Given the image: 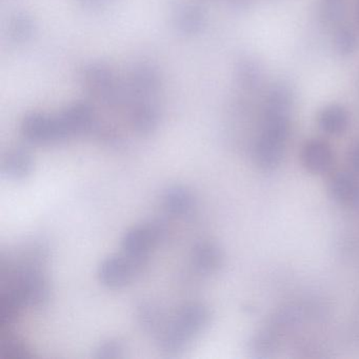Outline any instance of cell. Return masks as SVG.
Segmentation results:
<instances>
[{"label":"cell","mask_w":359,"mask_h":359,"mask_svg":"<svg viewBox=\"0 0 359 359\" xmlns=\"http://www.w3.org/2000/svg\"><path fill=\"white\" fill-rule=\"evenodd\" d=\"M81 1H83V3L86 4H90V5H93V4L100 3V1H102V0H81Z\"/></svg>","instance_id":"cell-29"},{"label":"cell","mask_w":359,"mask_h":359,"mask_svg":"<svg viewBox=\"0 0 359 359\" xmlns=\"http://www.w3.org/2000/svg\"><path fill=\"white\" fill-rule=\"evenodd\" d=\"M356 16H357V20H358V22H359V0H358V1H357Z\"/></svg>","instance_id":"cell-30"},{"label":"cell","mask_w":359,"mask_h":359,"mask_svg":"<svg viewBox=\"0 0 359 359\" xmlns=\"http://www.w3.org/2000/svg\"><path fill=\"white\" fill-rule=\"evenodd\" d=\"M358 83H359V77H358Z\"/></svg>","instance_id":"cell-31"},{"label":"cell","mask_w":359,"mask_h":359,"mask_svg":"<svg viewBox=\"0 0 359 359\" xmlns=\"http://www.w3.org/2000/svg\"><path fill=\"white\" fill-rule=\"evenodd\" d=\"M287 144L259 134L253 148L254 163L262 171L270 172L277 169L283 163Z\"/></svg>","instance_id":"cell-8"},{"label":"cell","mask_w":359,"mask_h":359,"mask_svg":"<svg viewBox=\"0 0 359 359\" xmlns=\"http://www.w3.org/2000/svg\"><path fill=\"white\" fill-rule=\"evenodd\" d=\"M224 255L219 245L212 241L197 243L192 251V264L201 274L211 275L224 266Z\"/></svg>","instance_id":"cell-13"},{"label":"cell","mask_w":359,"mask_h":359,"mask_svg":"<svg viewBox=\"0 0 359 359\" xmlns=\"http://www.w3.org/2000/svg\"><path fill=\"white\" fill-rule=\"evenodd\" d=\"M194 195L187 187L174 184L163 194V207L174 217H186L195 209Z\"/></svg>","instance_id":"cell-15"},{"label":"cell","mask_w":359,"mask_h":359,"mask_svg":"<svg viewBox=\"0 0 359 359\" xmlns=\"http://www.w3.org/2000/svg\"><path fill=\"white\" fill-rule=\"evenodd\" d=\"M10 287L15 290L25 306L43 309L50 299V285L41 268L13 266Z\"/></svg>","instance_id":"cell-3"},{"label":"cell","mask_w":359,"mask_h":359,"mask_svg":"<svg viewBox=\"0 0 359 359\" xmlns=\"http://www.w3.org/2000/svg\"><path fill=\"white\" fill-rule=\"evenodd\" d=\"M136 316L140 327L147 333L156 334L159 336L168 325L165 323L163 310L154 302H147V300L137 304Z\"/></svg>","instance_id":"cell-20"},{"label":"cell","mask_w":359,"mask_h":359,"mask_svg":"<svg viewBox=\"0 0 359 359\" xmlns=\"http://www.w3.org/2000/svg\"><path fill=\"white\" fill-rule=\"evenodd\" d=\"M125 353V344L121 340L117 338H110V339L102 341L94 351V357L95 358L113 359L121 358Z\"/></svg>","instance_id":"cell-27"},{"label":"cell","mask_w":359,"mask_h":359,"mask_svg":"<svg viewBox=\"0 0 359 359\" xmlns=\"http://www.w3.org/2000/svg\"><path fill=\"white\" fill-rule=\"evenodd\" d=\"M320 13L321 18L327 24H339L346 14L344 0H323Z\"/></svg>","instance_id":"cell-26"},{"label":"cell","mask_w":359,"mask_h":359,"mask_svg":"<svg viewBox=\"0 0 359 359\" xmlns=\"http://www.w3.org/2000/svg\"><path fill=\"white\" fill-rule=\"evenodd\" d=\"M350 119L348 111L339 104L323 107L316 117L319 129L330 136H340L346 133L350 126Z\"/></svg>","instance_id":"cell-12"},{"label":"cell","mask_w":359,"mask_h":359,"mask_svg":"<svg viewBox=\"0 0 359 359\" xmlns=\"http://www.w3.org/2000/svg\"><path fill=\"white\" fill-rule=\"evenodd\" d=\"M348 159H350L351 167L354 170L355 173L359 174V140L355 142L351 147Z\"/></svg>","instance_id":"cell-28"},{"label":"cell","mask_w":359,"mask_h":359,"mask_svg":"<svg viewBox=\"0 0 359 359\" xmlns=\"http://www.w3.org/2000/svg\"><path fill=\"white\" fill-rule=\"evenodd\" d=\"M132 128L140 135H150L156 131L161 123V113L154 104L142 102L132 109L130 116Z\"/></svg>","instance_id":"cell-19"},{"label":"cell","mask_w":359,"mask_h":359,"mask_svg":"<svg viewBox=\"0 0 359 359\" xmlns=\"http://www.w3.org/2000/svg\"><path fill=\"white\" fill-rule=\"evenodd\" d=\"M161 79L157 69L150 65H138L132 70L128 89L133 97H144L152 95L161 87Z\"/></svg>","instance_id":"cell-11"},{"label":"cell","mask_w":359,"mask_h":359,"mask_svg":"<svg viewBox=\"0 0 359 359\" xmlns=\"http://www.w3.org/2000/svg\"><path fill=\"white\" fill-rule=\"evenodd\" d=\"M329 194L336 203L359 208V180L348 172H339L329 182Z\"/></svg>","instance_id":"cell-9"},{"label":"cell","mask_w":359,"mask_h":359,"mask_svg":"<svg viewBox=\"0 0 359 359\" xmlns=\"http://www.w3.org/2000/svg\"><path fill=\"white\" fill-rule=\"evenodd\" d=\"M83 83L91 91L102 98L118 85L114 71L109 65L102 62H93L86 65L81 73Z\"/></svg>","instance_id":"cell-10"},{"label":"cell","mask_w":359,"mask_h":359,"mask_svg":"<svg viewBox=\"0 0 359 359\" xmlns=\"http://www.w3.org/2000/svg\"><path fill=\"white\" fill-rule=\"evenodd\" d=\"M358 34L353 27L339 25L334 31L333 47L342 57L353 55L358 49Z\"/></svg>","instance_id":"cell-22"},{"label":"cell","mask_w":359,"mask_h":359,"mask_svg":"<svg viewBox=\"0 0 359 359\" xmlns=\"http://www.w3.org/2000/svg\"><path fill=\"white\" fill-rule=\"evenodd\" d=\"M207 18L203 8L194 4L180 6L175 12L174 24L178 32L187 36L199 34L205 28Z\"/></svg>","instance_id":"cell-16"},{"label":"cell","mask_w":359,"mask_h":359,"mask_svg":"<svg viewBox=\"0 0 359 359\" xmlns=\"http://www.w3.org/2000/svg\"><path fill=\"white\" fill-rule=\"evenodd\" d=\"M25 304L13 287H9L0 296V327L10 330L16 323Z\"/></svg>","instance_id":"cell-21"},{"label":"cell","mask_w":359,"mask_h":359,"mask_svg":"<svg viewBox=\"0 0 359 359\" xmlns=\"http://www.w3.org/2000/svg\"><path fill=\"white\" fill-rule=\"evenodd\" d=\"M335 155L329 142L321 138L306 140L300 151L302 167L312 174H325L331 170Z\"/></svg>","instance_id":"cell-6"},{"label":"cell","mask_w":359,"mask_h":359,"mask_svg":"<svg viewBox=\"0 0 359 359\" xmlns=\"http://www.w3.org/2000/svg\"><path fill=\"white\" fill-rule=\"evenodd\" d=\"M210 317L209 309L203 304H190L182 306L158 336L161 350L168 355L182 352L193 339L205 331Z\"/></svg>","instance_id":"cell-1"},{"label":"cell","mask_w":359,"mask_h":359,"mask_svg":"<svg viewBox=\"0 0 359 359\" xmlns=\"http://www.w3.org/2000/svg\"><path fill=\"white\" fill-rule=\"evenodd\" d=\"M57 116L68 138L87 133L93 128L94 110L88 102L69 104Z\"/></svg>","instance_id":"cell-7"},{"label":"cell","mask_w":359,"mask_h":359,"mask_svg":"<svg viewBox=\"0 0 359 359\" xmlns=\"http://www.w3.org/2000/svg\"><path fill=\"white\" fill-rule=\"evenodd\" d=\"M36 24L29 14L20 12L12 16L9 22V36L15 43H26L34 36Z\"/></svg>","instance_id":"cell-23"},{"label":"cell","mask_w":359,"mask_h":359,"mask_svg":"<svg viewBox=\"0 0 359 359\" xmlns=\"http://www.w3.org/2000/svg\"><path fill=\"white\" fill-rule=\"evenodd\" d=\"M144 266L134 262L126 254L112 255L102 260L98 268L100 283L110 289H121L129 285Z\"/></svg>","instance_id":"cell-5"},{"label":"cell","mask_w":359,"mask_h":359,"mask_svg":"<svg viewBox=\"0 0 359 359\" xmlns=\"http://www.w3.org/2000/svg\"><path fill=\"white\" fill-rule=\"evenodd\" d=\"M304 318V311L299 306H283L273 315L270 325L283 334V332L290 331V330L295 329L298 325H302Z\"/></svg>","instance_id":"cell-24"},{"label":"cell","mask_w":359,"mask_h":359,"mask_svg":"<svg viewBox=\"0 0 359 359\" xmlns=\"http://www.w3.org/2000/svg\"><path fill=\"white\" fill-rule=\"evenodd\" d=\"M34 163L31 153L22 147L12 149L6 154L3 161V171L10 180H22L33 171Z\"/></svg>","instance_id":"cell-17"},{"label":"cell","mask_w":359,"mask_h":359,"mask_svg":"<svg viewBox=\"0 0 359 359\" xmlns=\"http://www.w3.org/2000/svg\"><path fill=\"white\" fill-rule=\"evenodd\" d=\"M167 224L161 219H152L129 229L123 235V254L138 264L146 266L151 250L167 237Z\"/></svg>","instance_id":"cell-2"},{"label":"cell","mask_w":359,"mask_h":359,"mask_svg":"<svg viewBox=\"0 0 359 359\" xmlns=\"http://www.w3.org/2000/svg\"><path fill=\"white\" fill-rule=\"evenodd\" d=\"M0 341V353L5 359H31L33 357L29 346L16 336L12 335L10 330H5Z\"/></svg>","instance_id":"cell-25"},{"label":"cell","mask_w":359,"mask_h":359,"mask_svg":"<svg viewBox=\"0 0 359 359\" xmlns=\"http://www.w3.org/2000/svg\"><path fill=\"white\" fill-rule=\"evenodd\" d=\"M235 79L241 89L248 92L256 91L264 83V68L255 58L245 56L237 62Z\"/></svg>","instance_id":"cell-18"},{"label":"cell","mask_w":359,"mask_h":359,"mask_svg":"<svg viewBox=\"0 0 359 359\" xmlns=\"http://www.w3.org/2000/svg\"><path fill=\"white\" fill-rule=\"evenodd\" d=\"M281 346V333L270 325L258 330L249 340L250 354L254 358L268 359L276 356Z\"/></svg>","instance_id":"cell-14"},{"label":"cell","mask_w":359,"mask_h":359,"mask_svg":"<svg viewBox=\"0 0 359 359\" xmlns=\"http://www.w3.org/2000/svg\"><path fill=\"white\" fill-rule=\"evenodd\" d=\"M22 133L31 144H53L69 140L57 115L28 113L22 121Z\"/></svg>","instance_id":"cell-4"}]
</instances>
